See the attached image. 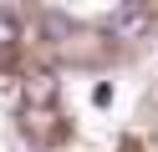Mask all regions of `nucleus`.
<instances>
[{
	"label": "nucleus",
	"mask_w": 158,
	"mask_h": 152,
	"mask_svg": "<svg viewBox=\"0 0 158 152\" xmlns=\"http://www.w3.org/2000/svg\"><path fill=\"white\" fill-rule=\"evenodd\" d=\"M143 30H148V10L143 5H123L107 20V36H117V41H133V36H143Z\"/></svg>",
	"instance_id": "2"
},
{
	"label": "nucleus",
	"mask_w": 158,
	"mask_h": 152,
	"mask_svg": "<svg viewBox=\"0 0 158 152\" xmlns=\"http://www.w3.org/2000/svg\"><path fill=\"white\" fill-rule=\"evenodd\" d=\"M0 96H5V101H21L26 96V76H15V71L0 66Z\"/></svg>",
	"instance_id": "3"
},
{
	"label": "nucleus",
	"mask_w": 158,
	"mask_h": 152,
	"mask_svg": "<svg viewBox=\"0 0 158 152\" xmlns=\"http://www.w3.org/2000/svg\"><path fill=\"white\" fill-rule=\"evenodd\" d=\"M15 41H21V20H15L10 10L0 5V51H5V46H15Z\"/></svg>",
	"instance_id": "4"
},
{
	"label": "nucleus",
	"mask_w": 158,
	"mask_h": 152,
	"mask_svg": "<svg viewBox=\"0 0 158 152\" xmlns=\"http://www.w3.org/2000/svg\"><path fill=\"white\" fill-rule=\"evenodd\" d=\"M56 91H61V81H56V71H31L26 76V107H51L56 101Z\"/></svg>",
	"instance_id": "1"
}]
</instances>
